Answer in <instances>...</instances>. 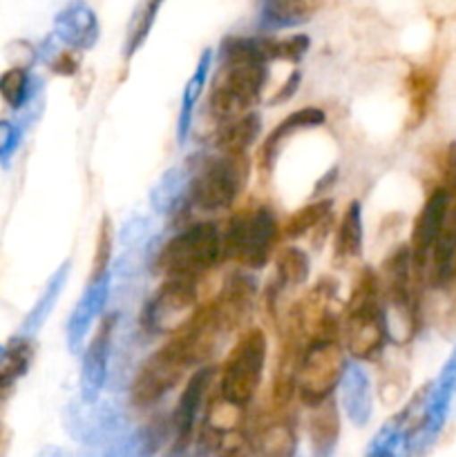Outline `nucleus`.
<instances>
[{
	"label": "nucleus",
	"mask_w": 456,
	"mask_h": 457,
	"mask_svg": "<svg viewBox=\"0 0 456 457\" xmlns=\"http://www.w3.org/2000/svg\"><path fill=\"white\" fill-rule=\"evenodd\" d=\"M217 76L208 98V112L219 125L244 116L262 98L268 79V58L264 52V36H228L219 47Z\"/></svg>",
	"instance_id": "1"
},
{
	"label": "nucleus",
	"mask_w": 456,
	"mask_h": 457,
	"mask_svg": "<svg viewBox=\"0 0 456 457\" xmlns=\"http://www.w3.org/2000/svg\"><path fill=\"white\" fill-rule=\"evenodd\" d=\"M389 342L378 272L360 268L342 312V346L353 360L376 361Z\"/></svg>",
	"instance_id": "2"
},
{
	"label": "nucleus",
	"mask_w": 456,
	"mask_h": 457,
	"mask_svg": "<svg viewBox=\"0 0 456 457\" xmlns=\"http://www.w3.org/2000/svg\"><path fill=\"white\" fill-rule=\"evenodd\" d=\"M280 221L268 205H249L232 214L222 230V262L259 270L277 250Z\"/></svg>",
	"instance_id": "3"
},
{
	"label": "nucleus",
	"mask_w": 456,
	"mask_h": 457,
	"mask_svg": "<svg viewBox=\"0 0 456 457\" xmlns=\"http://www.w3.org/2000/svg\"><path fill=\"white\" fill-rule=\"evenodd\" d=\"M188 179L186 201L201 212H222L235 204L249 183V154L246 156H195Z\"/></svg>",
	"instance_id": "4"
},
{
	"label": "nucleus",
	"mask_w": 456,
	"mask_h": 457,
	"mask_svg": "<svg viewBox=\"0 0 456 457\" xmlns=\"http://www.w3.org/2000/svg\"><path fill=\"white\" fill-rule=\"evenodd\" d=\"M222 263V230L217 223L201 221L183 228L165 241L155 259V272L164 277L204 279Z\"/></svg>",
	"instance_id": "5"
},
{
	"label": "nucleus",
	"mask_w": 456,
	"mask_h": 457,
	"mask_svg": "<svg viewBox=\"0 0 456 457\" xmlns=\"http://www.w3.org/2000/svg\"><path fill=\"white\" fill-rule=\"evenodd\" d=\"M266 333L262 328L241 330L231 353L217 370V386L222 400L237 409H249L253 397L258 395L266 364Z\"/></svg>",
	"instance_id": "6"
},
{
	"label": "nucleus",
	"mask_w": 456,
	"mask_h": 457,
	"mask_svg": "<svg viewBox=\"0 0 456 457\" xmlns=\"http://www.w3.org/2000/svg\"><path fill=\"white\" fill-rule=\"evenodd\" d=\"M188 369H197L192 361L190 351L182 335L173 333L164 342V346L156 348L141 366L130 386V397L137 409H150L161 397L168 395L183 378Z\"/></svg>",
	"instance_id": "7"
},
{
	"label": "nucleus",
	"mask_w": 456,
	"mask_h": 457,
	"mask_svg": "<svg viewBox=\"0 0 456 457\" xmlns=\"http://www.w3.org/2000/svg\"><path fill=\"white\" fill-rule=\"evenodd\" d=\"M342 339H313L307 344L298 366V400L307 409L331 400L347 373Z\"/></svg>",
	"instance_id": "8"
},
{
	"label": "nucleus",
	"mask_w": 456,
	"mask_h": 457,
	"mask_svg": "<svg viewBox=\"0 0 456 457\" xmlns=\"http://www.w3.org/2000/svg\"><path fill=\"white\" fill-rule=\"evenodd\" d=\"M201 281L197 277H164V284L143 308L141 328L148 335H173L199 308Z\"/></svg>",
	"instance_id": "9"
},
{
	"label": "nucleus",
	"mask_w": 456,
	"mask_h": 457,
	"mask_svg": "<svg viewBox=\"0 0 456 457\" xmlns=\"http://www.w3.org/2000/svg\"><path fill=\"white\" fill-rule=\"evenodd\" d=\"M450 195L452 190H447V187H432L423 208L416 214L414 226H411V239L407 245L411 250V266H414V279L418 286H423V270L429 250L447 226Z\"/></svg>",
	"instance_id": "10"
},
{
	"label": "nucleus",
	"mask_w": 456,
	"mask_h": 457,
	"mask_svg": "<svg viewBox=\"0 0 456 457\" xmlns=\"http://www.w3.org/2000/svg\"><path fill=\"white\" fill-rule=\"evenodd\" d=\"M249 457H295L298 431L289 411H273L259 415L246 436Z\"/></svg>",
	"instance_id": "11"
},
{
	"label": "nucleus",
	"mask_w": 456,
	"mask_h": 457,
	"mask_svg": "<svg viewBox=\"0 0 456 457\" xmlns=\"http://www.w3.org/2000/svg\"><path fill=\"white\" fill-rule=\"evenodd\" d=\"M215 379H217V370L208 364L199 366V369L188 378L186 386H183L182 395H179L177 400V406H174L173 411V418H170V431L174 433L177 451H183L190 445L192 433H195L197 415H199L204 402L208 400Z\"/></svg>",
	"instance_id": "12"
},
{
	"label": "nucleus",
	"mask_w": 456,
	"mask_h": 457,
	"mask_svg": "<svg viewBox=\"0 0 456 457\" xmlns=\"http://www.w3.org/2000/svg\"><path fill=\"white\" fill-rule=\"evenodd\" d=\"M255 295H258V286H255L253 277L244 275V272H232L219 293L210 297V303L215 308L222 330L228 335L240 333L244 330L246 321L253 315Z\"/></svg>",
	"instance_id": "13"
},
{
	"label": "nucleus",
	"mask_w": 456,
	"mask_h": 457,
	"mask_svg": "<svg viewBox=\"0 0 456 457\" xmlns=\"http://www.w3.org/2000/svg\"><path fill=\"white\" fill-rule=\"evenodd\" d=\"M116 315H107L98 320L97 330L89 337L88 348L83 353V366H80V391L88 402H94L103 391L107 375V361L112 351V335H114Z\"/></svg>",
	"instance_id": "14"
},
{
	"label": "nucleus",
	"mask_w": 456,
	"mask_h": 457,
	"mask_svg": "<svg viewBox=\"0 0 456 457\" xmlns=\"http://www.w3.org/2000/svg\"><path fill=\"white\" fill-rule=\"evenodd\" d=\"M325 123H326L325 110H320V107L316 105H308L298 112H291L286 119H282L280 123L266 134V138H264L262 147H259L258 152V168L259 172H262V177H268V174L273 172V168H275L277 163V156H280L282 145H284L293 134L304 132V129L320 128V125Z\"/></svg>",
	"instance_id": "15"
},
{
	"label": "nucleus",
	"mask_w": 456,
	"mask_h": 457,
	"mask_svg": "<svg viewBox=\"0 0 456 457\" xmlns=\"http://www.w3.org/2000/svg\"><path fill=\"white\" fill-rule=\"evenodd\" d=\"M54 36L74 52L92 49L97 45L98 36H101L97 13L92 12L89 4L80 3V0L67 4L54 18Z\"/></svg>",
	"instance_id": "16"
},
{
	"label": "nucleus",
	"mask_w": 456,
	"mask_h": 457,
	"mask_svg": "<svg viewBox=\"0 0 456 457\" xmlns=\"http://www.w3.org/2000/svg\"><path fill=\"white\" fill-rule=\"evenodd\" d=\"M107 293H110V277L97 281V284H88V290L83 293V297L76 303L74 312H72L70 321H67V342H70L72 351H79L80 344L85 342V335L89 333L94 321L98 320V315L106 308Z\"/></svg>",
	"instance_id": "17"
},
{
	"label": "nucleus",
	"mask_w": 456,
	"mask_h": 457,
	"mask_svg": "<svg viewBox=\"0 0 456 457\" xmlns=\"http://www.w3.org/2000/svg\"><path fill=\"white\" fill-rule=\"evenodd\" d=\"M436 71L427 65L411 67L407 74L405 89H407V128H418L425 123L434 105L436 96Z\"/></svg>",
	"instance_id": "18"
},
{
	"label": "nucleus",
	"mask_w": 456,
	"mask_h": 457,
	"mask_svg": "<svg viewBox=\"0 0 456 457\" xmlns=\"http://www.w3.org/2000/svg\"><path fill=\"white\" fill-rule=\"evenodd\" d=\"M259 132H262V119L258 112H249L219 125L215 134V147L224 156H246L249 147L258 141Z\"/></svg>",
	"instance_id": "19"
},
{
	"label": "nucleus",
	"mask_w": 456,
	"mask_h": 457,
	"mask_svg": "<svg viewBox=\"0 0 456 457\" xmlns=\"http://www.w3.org/2000/svg\"><path fill=\"white\" fill-rule=\"evenodd\" d=\"M331 221H334V201L317 199L291 212L284 223H280V235L286 239H298V237L311 235V232H320L322 241L329 235Z\"/></svg>",
	"instance_id": "20"
},
{
	"label": "nucleus",
	"mask_w": 456,
	"mask_h": 457,
	"mask_svg": "<svg viewBox=\"0 0 456 457\" xmlns=\"http://www.w3.org/2000/svg\"><path fill=\"white\" fill-rule=\"evenodd\" d=\"M340 386H342V406L347 418L356 427H365L374 411V395L367 373L360 366H349Z\"/></svg>",
	"instance_id": "21"
},
{
	"label": "nucleus",
	"mask_w": 456,
	"mask_h": 457,
	"mask_svg": "<svg viewBox=\"0 0 456 457\" xmlns=\"http://www.w3.org/2000/svg\"><path fill=\"white\" fill-rule=\"evenodd\" d=\"M308 440H311L313 457H331L335 453L340 440V411L334 397L311 409Z\"/></svg>",
	"instance_id": "22"
},
{
	"label": "nucleus",
	"mask_w": 456,
	"mask_h": 457,
	"mask_svg": "<svg viewBox=\"0 0 456 457\" xmlns=\"http://www.w3.org/2000/svg\"><path fill=\"white\" fill-rule=\"evenodd\" d=\"M362 254V208L358 201L344 208L334 230V262L340 266L358 262Z\"/></svg>",
	"instance_id": "23"
},
{
	"label": "nucleus",
	"mask_w": 456,
	"mask_h": 457,
	"mask_svg": "<svg viewBox=\"0 0 456 457\" xmlns=\"http://www.w3.org/2000/svg\"><path fill=\"white\" fill-rule=\"evenodd\" d=\"M210 67H213V49H204L199 56V62H197L195 71L188 79L186 87H183V96H182V112H179V129H177V138L179 143H186L188 132H190V123H192V112H195L197 101L204 94L206 80L210 76Z\"/></svg>",
	"instance_id": "24"
},
{
	"label": "nucleus",
	"mask_w": 456,
	"mask_h": 457,
	"mask_svg": "<svg viewBox=\"0 0 456 457\" xmlns=\"http://www.w3.org/2000/svg\"><path fill=\"white\" fill-rule=\"evenodd\" d=\"M317 9V0H266L262 9L264 29H286L308 21Z\"/></svg>",
	"instance_id": "25"
},
{
	"label": "nucleus",
	"mask_w": 456,
	"mask_h": 457,
	"mask_svg": "<svg viewBox=\"0 0 456 457\" xmlns=\"http://www.w3.org/2000/svg\"><path fill=\"white\" fill-rule=\"evenodd\" d=\"M164 3L165 0H141V3L134 7L132 16H130V22H128V31H125V43H123L125 61H130V58H132L143 45H146L148 36H150L152 27H155L156 16H159Z\"/></svg>",
	"instance_id": "26"
},
{
	"label": "nucleus",
	"mask_w": 456,
	"mask_h": 457,
	"mask_svg": "<svg viewBox=\"0 0 456 457\" xmlns=\"http://www.w3.org/2000/svg\"><path fill=\"white\" fill-rule=\"evenodd\" d=\"M275 270H277V286L282 288H300L307 284L311 275V262L308 254L302 248L295 245H284L275 253Z\"/></svg>",
	"instance_id": "27"
},
{
	"label": "nucleus",
	"mask_w": 456,
	"mask_h": 457,
	"mask_svg": "<svg viewBox=\"0 0 456 457\" xmlns=\"http://www.w3.org/2000/svg\"><path fill=\"white\" fill-rule=\"evenodd\" d=\"M67 275H70V262L63 263V266L58 268L56 272H54L52 279L47 281V286H45V290H43V295H40V299H38V302H36V306L31 308L30 315H27L25 333L34 335L36 330H38L40 326L45 324V320H47V317H49L52 308L56 306L58 295L63 293V286H65Z\"/></svg>",
	"instance_id": "28"
},
{
	"label": "nucleus",
	"mask_w": 456,
	"mask_h": 457,
	"mask_svg": "<svg viewBox=\"0 0 456 457\" xmlns=\"http://www.w3.org/2000/svg\"><path fill=\"white\" fill-rule=\"evenodd\" d=\"M112 253H114V226H112L110 217H103L98 223L97 241H94L92 270H89L88 284H97V281L110 277Z\"/></svg>",
	"instance_id": "29"
},
{
	"label": "nucleus",
	"mask_w": 456,
	"mask_h": 457,
	"mask_svg": "<svg viewBox=\"0 0 456 457\" xmlns=\"http://www.w3.org/2000/svg\"><path fill=\"white\" fill-rule=\"evenodd\" d=\"M311 47V38L307 34H293L286 38H271L264 36V52H266L268 62L271 61H286V62H300L304 54Z\"/></svg>",
	"instance_id": "30"
},
{
	"label": "nucleus",
	"mask_w": 456,
	"mask_h": 457,
	"mask_svg": "<svg viewBox=\"0 0 456 457\" xmlns=\"http://www.w3.org/2000/svg\"><path fill=\"white\" fill-rule=\"evenodd\" d=\"M27 96H30V74L25 67H9L0 74V98L12 110L25 105Z\"/></svg>",
	"instance_id": "31"
},
{
	"label": "nucleus",
	"mask_w": 456,
	"mask_h": 457,
	"mask_svg": "<svg viewBox=\"0 0 456 457\" xmlns=\"http://www.w3.org/2000/svg\"><path fill=\"white\" fill-rule=\"evenodd\" d=\"M80 70V56L74 49H63V52H56L52 58V71L58 76H74L79 74Z\"/></svg>",
	"instance_id": "32"
},
{
	"label": "nucleus",
	"mask_w": 456,
	"mask_h": 457,
	"mask_svg": "<svg viewBox=\"0 0 456 457\" xmlns=\"http://www.w3.org/2000/svg\"><path fill=\"white\" fill-rule=\"evenodd\" d=\"M300 83H302V74H300V70H293V71H291V74H289V79L284 80V85H282V87L277 89L275 94H273L271 101H268V105L275 107V105H280V103L289 101V98L293 96L295 92H298Z\"/></svg>",
	"instance_id": "33"
},
{
	"label": "nucleus",
	"mask_w": 456,
	"mask_h": 457,
	"mask_svg": "<svg viewBox=\"0 0 456 457\" xmlns=\"http://www.w3.org/2000/svg\"><path fill=\"white\" fill-rule=\"evenodd\" d=\"M18 132L9 120H0V159H7L13 150H16Z\"/></svg>",
	"instance_id": "34"
},
{
	"label": "nucleus",
	"mask_w": 456,
	"mask_h": 457,
	"mask_svg": "<svg viewBox=\"0 0 456 457\" xmlns=\"http://www.w3.org/2000/svg\"><path fill=\"white\" fill-rule=\"evenodd\" d=\"M40 457H63L61 455V451H56V449H52V451H43V455H40Z\"/></svg>",
	"instance_id": "35"
},
{
	"label": "nucleus",
	"mask_w": 456,
	"mask_h": 457,
	"mask_svg": "<svg viewBox=\"0 0 456 457\" xmlns=\"http://www.w3.org/2000/svg\"><path fill=\"white\" fill-rule=\"evenodd\" d=\"M0 360H3V348H0Z\"/></svg>",
	"instance_id": "36"
}]
</instances>
